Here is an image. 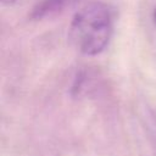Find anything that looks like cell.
<instances>
[{
    "instance_id": "1",
    "label": "cell",
    "mask_w": 156,
    "mask_h": 156,
    "mask_svg": "<svg viewBox=\"0 0 156 156\" xmlns=\"http://www.w3.org/2000/svg\"><path fill=\"white\" fill-rule=\"evenodd\" d=\"M113 13L104 1H90L72 17L68 41L84 56H98L106 50L113 34Z\"/></svg>"
},
{
    "instance_id": "2",
    "label": "cell",
    "mask_w": 156,
    "mask_h": 156,
    "mask_svg": "<svg viewBox=\"0 0 156 156\" xmlns=\"http://www.w3.org/2000/svg\"><path fill=\"white\" fill-rule=\"evenodd\" d=\"M72 1L74 0H41L33 7L30 18L43 20V18L57 15L61 11H63V9L68 6Z\"/></svg>"
},
{
    "instance_id": "3",
    "label": "cell",
    "mask_w": 156,
    "mask_h": 156,
    "mask_svg": "<svg viewBox=\"0 0 156 156\" xmlns=\"http://www.w3.org/2000/svg\"><path fill=\"white\" fill-rule=\"evenodd\" d=\"M1 1H2V4H7V5H10V4L15 2L16 0H1Z\"/></svg>"
},
{
    "instance_id": "4",
    "label": "cell",
    "mask_w": 156,
    "mask_h": 156,
    "mask_svg": "<svg viewBox=\"0 0 156 156\" xmlns=\"http://www.w3.org/2000/svg\"><path fill=\"white\" fill-rule=\"evenodd\" d=\"M152 18H154V22H155V24H156V7H155V10L152 11Z\"/></svg>"
}]
</instances>
